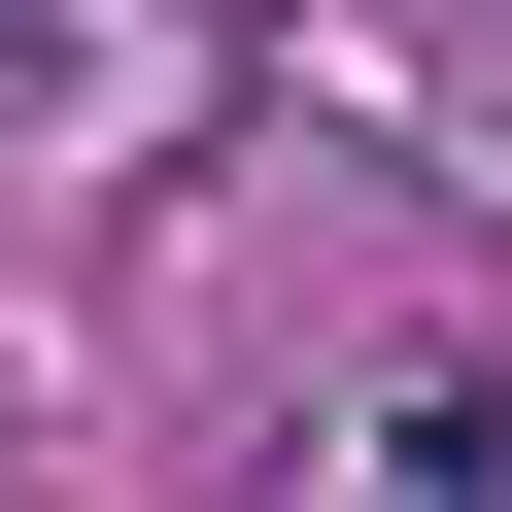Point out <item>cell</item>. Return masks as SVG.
<instances>
[{
    "instance_id": "obj_1",
    "label": "cell",
    "mask_w": 512,
    "mask_h": 512,
    "mask_svg": "<svg viewBox=\"0 0 512 512\" xmlns=\"http://www.w3.org/2000/svg\"><path fill=\"white\" fill-rule=\"evenodd\" d=\"M342 512H512V410H478V376H410V410L342 444Z\"/></svg>"
}]
</instances>
